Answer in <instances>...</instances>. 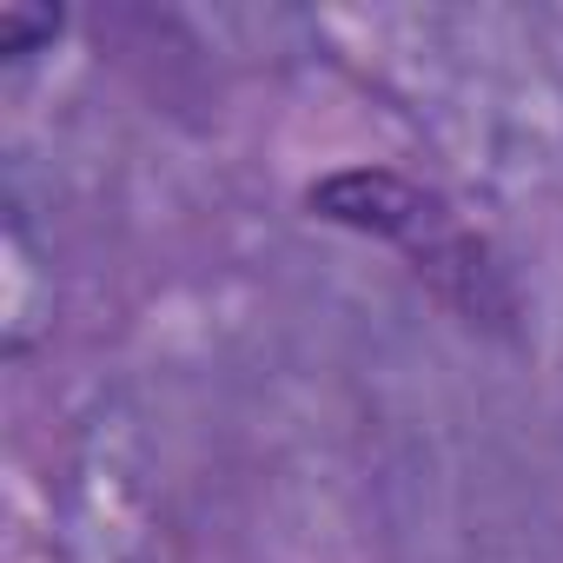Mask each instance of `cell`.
Wrapping results in <instances>:
<instances>
[{
    "instance_id": "1",
    "label": "cell",
    "mask_w": 563,
    "mask_h": 563,
    "mask_svg": "<svg viewBox=\"0 0 563 563\" xmlns=\"http://www.w3.org/2000/svg\"><path fill=\"white\" fill-rule=\"evenodd\" d=\"M60 14H27V8H0V41H8V54H27V41L54 34Z\"/></svg>"
}]
</instances>
